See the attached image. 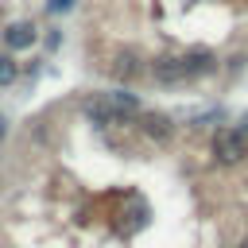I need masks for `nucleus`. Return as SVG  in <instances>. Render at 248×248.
Listing matches in <instances>:
<instances>
[{
	"mask_svg": "<svg viewBox=\"0 0 248 248\" xmlns=\"http://www.w3.org/2000/svg\"><path fill=\"white\" fill-rule=\"evenodd\" d=\"M244 155H248V140H244V132H236V128H221V132L213 136V159H217V163L232 167V163H240Z\"/></svg>",
	"mask_w": 248,
	"mask_h": 248,
	"instance_id": "obj_1",
	"label": "nucleus"
},
{
	"mask_svg": "<svg viewBox=\"0 0 248 248\" xmlns=\"http://www.w3.org/2000/svg\"><path fill=\"white\" fill-rule=\"evenodd\" d=\"M81 112H85L93 124H124V120H128V116H124V112H120V108H116V105H112L105 93L89 97V101L81 105Z\"/></svg>",
	"mask_w": 248,
	"mask_h": 248,
	"instance_id": "obj_2",
	"label": "nucleus"
},
{
	"mask_svg": "<svg viewBox=\"0 0 248 248\" xmlns=\"http://www.w3.org/2000/svg\"><path fill=\"white\" fill-rule=\"evenodd\" d=\"M151 78H155V81H163V85H174V81H186V66H182V58L163 54V58H155V62H151Z\"/></svg>",
	"mask_w": 248,
	"mask_h": 248,
	"instance_id": "obj_3",
	"label": "nucleus"
},
{
	"mask_svg": "<svg viewBox=\"0 0 248 248\" xmlns=\"http://www.w3.org/2000/svg\"><path fill=\"white\" fill-rule=\"evenodd\" d=\"M35 39H39V31H35L31 23H12V27L4 31L8 50H27V46H35Z\"/></svg>",
	"mask_w": 248,
	"mask_h": 248,
	"instance_id": "obj_4",
	"label": "nucleus"
},
{
	"mask_svg": "<svg viewBox=\"0 0 248 248\" xmlns=\"http://www.w3.org/2000/svg\"><path fill=\"white\" fill-rule=\"evenodd\" d=\"M182 66H186V78L209 74V70H213V54H209V50H190V54H182Z\"/></svg>",
	"mask_w": 248,
	"mask_h": 248,
	"instance_id": "obj_5",
	"label": "nucleus"
},
{
	"mask_svg": "<svg viewBox=\"0 0 248 248\" xmlns=\"http://www.w3.org/2000/svg\"><path fill=\"white\" fill-rule=\"evenodd\" d=\"M143 132H147L151 140H170V132H174V128H170V120H167V116L147 112V116H143Z\"/></svg>",
	"mask_w": 248,
	"mask_h": 248,
	"instance_id": "obj_6",
	"label": "nucleus"
},
{
	"mask_svg": "<svg viewBox=\"0 0 248 248\" xmlns=\"http://www.w3.org/2000/svg\"><path fill=\"white\" fill-rule=\"evenodd\" d=\"M105 97H108L124 116H136V112H140V97H136V93H128V89H112V93H105Z\"/></svg>",
	"mask_w": 248,
	"mask_h": 248,
	"instance_id": "obj_7",
	"label": "nucleus"
},
{
	"mask_svg": "<svg viewBox=\"0 0 248 248\" xmlns=\"http://www.w3.org/2000/svg\"><path fill=\"white\" fill-rule=\"evenodd\" d=\"M140 70H143V66H140V58H136L132 50H124V54L112 62V74H116V78H136Z\"/></svg>",
	"mask_w": 248,
	"mask_h": 248,
	"instance_id": "obj_8",
	"label": "nucleus"
},
{
	"mask_svg": "<svg viewBox=\"0 0 248 248\" xmlns=\"http://www.w3.org/2000/svg\"><path fill=\"white\" fill-rule=\"evenodd\" d=\"M16 74H19V62H16L12 54H0V85H12Z\"/></svg>",
	"mask_w": 248,
	"mask_h": 248,
	"instance_id": "obj_9",
	"label": "nucleus"
},
{
	"mask_svg": "<svg viewBox=\"0 0 248 248\" xmlns=\"http://www.w3.org/2000/svg\"><path fill=\"white\" fill-rule=\"evenodd\" d=\"M74 8V0H50L46 4V12H70Z\"/></svg>",
	"mask_w": 248,
	"mask_h": 248,
	"instance_id": "obj_10",
	"label": "nucleus"
},
{
	"mask_svg": "<svg viewBox=\"0 0 248 248\" xmlns=\"http://www.w3.org/2000/svg\"><path fill=\"white\" fill-rule=\"evenodd\" d=\"M4 136H8V116L0 112V140H4Z\"/></svg>",
	"mask_w": 248,
	"mask_h": 248,
	"instance_id": "obj_11",
	"label": "nucleus"
},
{
	"mask_svg": "<svg viewBox=\"0 0 248 248\" xmlns=\"http://www.w3.org/2000/svg\"><path fill=\"white\" fill-rule=\"evenodd\" d=\"M236 248H248V236H244V240H240V244H236Z\"/></svg>",
	"mask_w": 248,
	"mask_h": 248,
	"instance_id": "obj_12",
	"label": "nucleus"
}]
</instances>
